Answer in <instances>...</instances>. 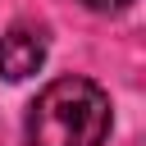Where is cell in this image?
I'll list each match as a JSON object with an SVG mask.
<instances>
[{
	"instance_id": "cell-2",
	"label": "cell",
	"mask_w": 146,
	"mask_h": 146,
	"mask_svg": "<svg viewBox=\"0 0 146 146\" xmlns=\"http://www.w3.org/2000/svg\"><path fill=\"white\" fill-rule=\"evenodd\" d=\"M46 50H50L46 23H36V18H18V23H9L5 36H0V78H9V82L32 78V73L46 64Z\"/></svg>"
},
{
	"instance_id": "cell-3",
	"label": "cell",
	"mask_w": 146,
	"mask_h": 146,
	"mask_svg": "<svg viewBox=\"0 0 146 146\" xmlns=\"http://www.w3.org/2000/svg\"><path fill=\"white\" fill-rule=\"evenodd\" d=\"M82 5H87L91 14H123L132 0H82Z\"/></svg>"
},
{
	"instance_id": "cell-1",
	"label": "cell",
	"mask_w": 146,
	"mask_h": 146,
	"mask_svg": "<svg viewBox=\"0 0 146 146\" xmlns=\"http://www.w3.org/2000/svg\"><path fill=\"white\" fill-rule=\"evenodd\" d=\"M110 96L91 78H55L27 105V146H105L110 137Z\"/></svg>"
}]
</instances>
